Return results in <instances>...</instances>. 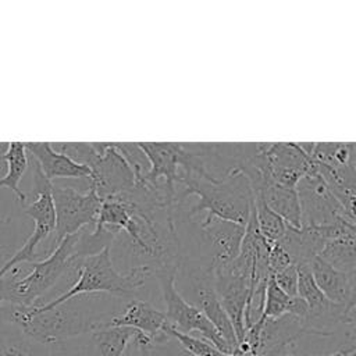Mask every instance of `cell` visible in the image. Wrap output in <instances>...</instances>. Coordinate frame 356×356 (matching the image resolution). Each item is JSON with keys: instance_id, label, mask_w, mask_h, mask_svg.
<instances>
[{"instance_id": "obj_1", "label": "cell", "mask_w": 356, "mask_h": 356, "mask_svg": "<svg viewBox=\"0 0 356 356\" xmlns=\"http://www.w3.org/2000/svg\"><path fill=\"white\" fill-rule=\"evenodd\" d=\"M106 296L104 293L79 295L46 310L38 306L0 305V323L15 327L36 343L61 345L102 328L121 312L124 299L113 296L108 300Z\"/></svg>"}, {"instance_id": "obj_2", "label": "cell", "mask_w": 356, "mask_h": 356, "mask_svg": "<svg viewBox=\"0 0 356 356\" xmlns=\"http://www.w3.org/2000/svg\"><path fill=\"white\" fill-rule=\"evenodd\" d=\"M181 189L177 191L178 203H184L189 196H195V203L185 210L189 217L204 213L246 227L252 206L253 191L248 177L239 171L216 179L202 174H179Z\"/></svg>"}, {"instance_id": "obj_3", "label": "cell", "mask_w": 356, "mask_h": 356, "mask_svg": "<svg viewBox=\"0 0 356 356\" xmlns=\"http://www.w3.org/2000/svg\"><path fill=\"white\" fill-rule=\"evenodd\" d=\"M74 271L76 280L65 292L36 306L46 310L74 296L95 293H104L120 299H132L146 285L147 280L154 277L153 270L146 266L134 267L124 273L117 270L110 256V246L83 257L75 256Z\"/></svg>"}, {"instance_id": "obj_4", "label": "cell", "mask_w": 356, "mask_h": 356, "mask_svg": "<svg viewBox=\"0 0 356 356\" xmlns=\"http://www.w3.org/2000/svg\"><path fill=\"white\" fill-rule=\"evenodd\" d=\"M76 234L65 236L47 256L29 263L31 271L21 275L14 267L0 278V305L32 307L64 275L74 274V246Z\"/></svg>"}, {"instance_id": "obj_5", "label": "cell", "mask_w": 356, "mask_h": 356, "mask_svg": "<svg viewBox=\"0 0 356 356\" xmlns=\"http://www.w3.org/2000/svg\"><path fill=\"white\" fill-rule=\"evenodd\" d=\"M51 197L56 213V227L47 254L65 236L74 235L86 227H93L102 202V197L90 184L85 191L51 184Z\"/></svg>"}, {"instance_id": "obj_6", "label": "cell", "mask_w": 356, "mask_h": 356, "mask_svg": "<svg viewBox=\"0 0 356 356\" xmlns=\"http://www.w3.org/2000/svg\"><path fill=\"white\" fill-rule=\"evenodd\" d=\"M175 274L177 268H165L154 273L164 302L167 321L184 334H191L192 331L200 332L203 339L213 343L221 353H234L207 317L197 307L186 302L177 291Z\"/></svg>"}, {"instance_id": "obj_7", "label": "cell", "mask_w": 356, "mask_h": 356, "mask_svg": "<svg viewBox=\"0 0 356 356\" xmlns=\"http://www.w3.org/2000/svg\"><path fill=\"white\" fill-rule=\"evenodd\" d=\"M296 189L300 203L302 225H324L341 218L355 224V216L342 207L312 165L296 184Z\"/></svg>"}, {"instance_id": "obj_8", "label": "cell", "mask_w": 356, "mask_h": 356, "mask_svg": "<svg viewBox=\"0 0 356 356\" xmlns=\"http://www.w3.org/2000/svg\"><path fill=\"white\" fill-rule=\"evenodd\" d=\"M214 288L239 345L246 335L245 317L250 302L252 278L236 274L228 267H221L214 271Z\"/></svg>"}, {"instance_id": "obj_9", "label": "cell", "mask_w": 356, "mask_h": 356, "mask_svg": "<svg viewBox=\"0 0 356 356\" xmlns=\"http://www.w3.org/2000/svg\"><path fill=\"white\" fill-rule=\"evenodd\" d=\"M89 170L92 171L89 184L93 185L102 199L127 192L135 185L134 172L114 142H103V149Z\"/></svg>"}, {"instance_id": "obj_10", "label": "cell", "mask_w": 356, "mask_h": 356, "mask_svg": "<svg viewBox=\"0 0 356 356\" xmlns=\"http://www.w3.org/2000/svg\"><path fill=\"white\" fill-rule=\"evenodd\" d=\"M307 331L303 318L284 314L278 318L263 321L253 353L260 356H285Z\"/></svg>"}, {"instance_id": "obj_11", "label": "cell", "mask_w": 356, "mask_h": 356, "mask_svg": "<svg viewBox=\"0 0 356 356\" xmlns=\"http://www.w3.org/2000/svg\"><path fill=\"white\" fill-rule=\"evenodd\" d=\"M149 163L143 182H164L170 189L177 191L179 182V164L182 143L177 142H136ZM142 182V184H143Z\"/></svg>"}, {"instance_id": "obj_12", "label": "cell", "mask_w": 356, "mask_h": 356, "mask_svg": "<svg viewBox=\"0 0 356 356\" xmlns=\"http://www.w3.org/2000/svg\"><path fill=\"white\" fill-rule=\"evenodd\" d=\"M165 324L167 318L164 312L156 309L147 300L132 298L125 300L121 312L111 317L102 328L129 327L146 335L152 342H156L167 337L163 334Z\"/></svg>"}, {"instance_id": "obj_13", "label": "cell", "mask_w": 356, "mask_h": 356, "mask_svg": "<svg viewBox=\"0 0 356 356\" xmlns=\"http://www.w3.org/2000/svg\"><path fill=\"white\" fill-rule=\"evenodd\" d=\"M28 154L36 161L44 178L53 184L58 178L88 179L92 178L89 167L82 165L53 149L50 142H24Z\"/></svg>"}, {"instance_id": "obj_14", "label": "cell", "mask_w": 356, "mask_h": 356, "mask_svg": "<svg viewBox=\"0 0 356 356\" xmlns=\"http://www.w3.org/2000/svg\"><path fill=\"white\" fill-rule=\"evenodd\" d=\"M309 268L316 285L328 300L343 306L356 305V274L338 271L320 257H314L309 263Z\"/></svg>"}, {"instance_id": "obj_15", "label": "cell", "mask_w": 356, "mask_h": 356, "mask_svg": "<svg viewBox=\"0 0 356 356\" xmlns=\"http://www.w3.org/2000/svg\"><path fill=\"white\" fill-rule=\"evenodd\" d=\"M254 195H260L264 203L278 214L288 225L293 228H300L302 213L296 186H286L280 184H264Z\"/></svg>"}, {"instance_id": "obj_16", "label": "cell", "mask_w": 356, "mask_h": 356, "mask_svg": "<svg viewBox=\"0 0 356 356\" xmlns=\"http://www.w3.org/2000/svg\"><path fill=\"white\" fill-rule=\"evenodd\" d=\"M1 161L6 163V174L0 178V189L8 188L22 207L26 203V193L19 189V181L29 167V154L25 149V143L8 142Z\"/></svg>"}, {"instance_id": "obj_17", "label": "cell", "mask_w": 356, "mask_h": 356, "mask_svg": "<svg viewBox=\"0 0 356 356\" xmlns=\"http://www.w3.org/2000/svg\"><path fill=\"white\" fill-rule=\"evenodd\" d=\"M138 332L129 327H106L90 332L92 356H124Z\"/></svg>"}, {"instance_id": "obj_18", "label": "cell", "mask_w": 356, "mask_h": 356, "mask_svg": "<svg viewBox=\"0 0 356 356\" xmlns=\"http://www.w3.org/2000/svg\"><path fill=\"white\" fill-rule=\"evenodd\" d=\"M317 257L338 271L356 274L355 234L327 241Z\"/></svg>"}, {"instance_id": "obj_19", "label": "cell", "mask_w": 356, "mask_h": 356, "mask_svg": "<svg viewBox=\"0 0 356 356\" xmlns=\"http://www.w3.org/2000/svg\"><path fill=\"white\" fill-rule=\"evenodd\" d=\"M253 209L257 222V229L268 246L280 242L286 232L288 224L275 214L261 199L260 195L253 193Z\"/></svg>"}, {"instance_id": "obj_20", "label": "cell", "mask_w": 356, "mask_h": 356, "mask_svg": "<svg viewBox=\"0 0 356 356\" xmlns=\"http://www.w3.org/2000/svg\"><path fill=\"white\" fill-rule=\"evenodd\" d=\"M0 335V356H51L50 346L36 343L13 327Z\"/></svg>"}, {"instance_id": "obj_21", "label": "cell", "mask_w": 356, "mask_h": 356, "mask_svg": "<svg viewBox=\"0 0 356 356\" xmlns=\"http://www.w3.org/2000/svg\"><path fill=\"white\" fill-rule=\"evenodd\" d=\"M163 334L167 337L175 339L184 349H186L189 353L195 356H221L222 353L209 341L200 339L196 337H192L191 334H184L178 330H175L168 321L163 328Z\"/></svg>"}, {"instance_id": "obj_22", "label": "cell", "mask_w": 356, "mask_h": 356, "mask_svg": "<svg viewBox=\"0 0 356 356\" xmlns=\"http://www.w3.org/2000/svg\"><path fill=\"white\" fill-rule=\"evenodd\" d=\"M146 349L149 356H195L170 337H165L156 342H150Z\"/></svg>"}, {"instance_id": "obj_23", "label": "cell", "mask_w": 356, "mask_h": 356, "mask_svg": "<svg viewBox=\"0 0 356 356\" xmlns=\"http://www.w3.org/2000/svg\"><path fill=\"white\" fill-rule=\"evenodd\" d=\"M275 284L291 298L298 296V266L291 264L284 270L273 274Z\"/></svg>"}, {"instance_id": "obj_24", "label": "cell", "mask_w": 356, "mask_h": 356, "mask_svg": "<svg viewBox=\"0 0 356 356\" xmlns=\"http://www.w3.org/2000/svg\"><path fill=\"white\" fill-rule=\"evenodd\" d=\"M291 264H295V263L278 242L268 246V268L271 275L284 270Z\"/></svg>"}, {"instance_id": "obj_25", "label": "cell", "mask_w": 356, "mask_h": 356, "mask_svg": "<svg viewBox=\"0 0 356 356\" xmlns=\"http://www.w3.org/2000/svg\"><path fill=\"white\" fill-rule=\"evenodd\" d=\"M285 356H298V355H292V353H288ZM327 356H356V346L355 345H349V346H343L341 349H338L337 352L331 353V355H327Z\"/></svg>"}, {"instance_id": "obj_26", "label": "cell", "mask_w": 356, "mask_h": 356, "mask_svg": "<svg viewBox=\"0 0 356 356\" xmlns=\"http://www.w3.org/2000/svg\"><path fill=\"white\" fill-rule=\"evenodd\" d=\"M7 145H8V142H1L0 143V161H1V157H3V154H4V152H6V149H7Z\"/></svg>"}]
</instances>
